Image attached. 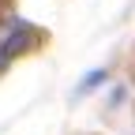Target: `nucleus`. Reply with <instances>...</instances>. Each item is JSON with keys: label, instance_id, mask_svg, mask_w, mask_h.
Instances as JSON below:
<instances>
[{"label": "nucleus", "instance_id": "obj_1", "mask_svg": "<svg viewBox=\"0 0 135 135\" xmlns=\"http://www.w3.org/2000/svg\"><path fill=\"white\" fill-rule=\"evenodd\" d=\"M41 34L34 30L30 23H23V19H15L11 23V30H8V38L0 41V71H4V68L15 60V56H23L26 49H34V41H38Z\"/></svg>", "mask_w": 135, "mask_h": 135}]
</instances>
